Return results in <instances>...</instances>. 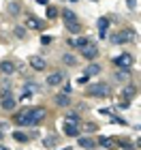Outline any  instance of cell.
<instances>
[{
	"label": "cell",
	"instance_id": "obj_1",
	"mask_svg": "<svg viewBox=\"0 0 141 150\" xmlns=\"http://www.w3.org/2000/svg\"><path fill=\"white\" fill-rule=\"evenodd\" d=\"M43 118H45V110H43V107H28L24 127H36Z\"/></svg>",
	"mask_w": 141,
	"mask_h": 150
},
{
	"label": "cell",
	"instance_id": "obj_2",
	"mask_svg": "<svg viewBox=\"0 0 141 150\" xmlns=\"http://www.w3.org/2000/svg\"><path fill=\"white\" fill-rule=\"evenodd\" d=\"M137 35L133 30H122V32H113V35L109 37V41L113 45H122V43H128V41H135Z\"/></svg>",
	"mask_w": 141,
	"mask_h": 150
},
{
	"label": "cell",
	"instance_id": "obj_3",
	"mask_svg": "<svg viewBox=\"0 0 141 150\" xmlns=\"http://www.w3.org/2000/svg\"><path fill=\"white\" fill-rule=\"evenodd\" d=\"M88 94L90 97H96V99H103V97L109 94V86H107L105 81H96V84H92L88 88Z\"/></svg>",
	"mask_w": 141,
	"mask_h": 150
},
{
	"label": "cell",
	"instance_id": "obj_4",
	"mask_svg": "<svg viewBox=\"0 0 141 150\" xmlns=\"http://www.w3.org/2000/svg\"><path fill=\"white\" fill-rule=\"evenodd\" d=\"M0 105H2V110H15V97L9 92V90H0Z\"/></svg>",
	"mask_w": 141,
	"mask_h": 150
},
{
	"label": "cell",
	"instance_id": "obj_5",
	"mask_svg": "<svg viewBox=\"0 0 141 150\" xmlns=\"http://www.w3.org/2000/svg\"><path fill=\"white\" fill-rule=\"evenodd\" d=\"M135 62V58L130 56V54H122V56H118V58H113V64L120 67V69H128V67Z\"/></svg>",
	"mask_w": 141,
	"mask_h": 150
},
{
	"label": "cell",
	"instance_id": "obj_6",
	"mask_svg": "<svg viewBox=\"0 0 141 150\" xmlns=\"http://www.w3.org/2000/svg\"><path fill=\"white\" fill-rule=\"evenodd\" d=\"M81 56H83V58H88V60H94V58L98 56V47L94 45V43H90V45H86L83 50H81Z\"/></svg>",
	"mask_w": 141,
	"mask_h": 150
},
{
	"label": "cell",
	"instance_id": "obj_7",
	"mask_svg": "<svg viewBox=\"0 0 141 150\" xmlns=\"http://www.w3.org/2000/svg\"><path fill=\"white\" fill-rule=\"evenodd\" d=\"M26 26H28V28H32V30H41V28H45L43 19H39V17H34V15H28V17H26Z\"/></svg>",
	"mask_w": 141,
	"mask_h": 150
},
{
	"label": "cell",
	"instance_id": "obj_8",
	"mask_svg": "<svg viewBox=\"0 0 141 150\" xmlns=\"http://www.w3.org/2000/svg\"><path fill=\"white\" fill-rule=\"evenodd\" d=\"M64 135H69V137H79V135H81V129L77 125H73V122H64Z\"/></svg>",
	"mask_w": 141,
	"mask_h": 150
},
{
	"label": "cell",
	"instance_id": "obj_9",
	"mask_svg": "<svg viewBox=\"0 0 141 150\" xmlns=\"http://www.w3.org/2000/svg\"><path fill=\"white\" fill-rule=\"evenodd\" d=\"M64 81V73L62 71H53L49 77H47V86H60Z\"/></svg>",
	"mask_w": 141,
	"mask_h": 150
},
{
	"label": "cell",
	"instance_id": "obj_10",
	"mask_svg": "<svg viewBox=\"0 0 141 150\" xmlns=\"http://www.w3.org/2000/svg\"><path fill=\"white\" fill-rule=\"evenodd\" d=\"M90 43H92V41L86 39V37H77V39H71V41H69V45H71V47H77V50H83V47L90 45Z\"/></svg>",
	"mask_w": 141,
	"mask_h": 150
},
{
	"label": "cell",
	"instance_id": "obj_11",
	"mask_svg": "<svg viewBox=\"0 0 141 150\" xmlns=\"http://www.w3.org/2000/svg\"><path fill=\"white\" fill-rule=\"evenodd\" d=\"M30 67H32L34 71H43L45 67H47V62H45L43 58H39V56H32V58H30Z\"/></svg>",
	"mask_w": 141,
	"mask_h": 150
},
{
	"label": "cell",
	"instance_id": "obj_12",
	"mask_svg": "<svg viewBox=\"0 0 141 150\" xmlns=\"http://www.w3.org/2000/svg\"><path fill=\"white\" fill-rule=\"evenodd\" d=\"M96 26H98V32H100V37H105V35H107V28H109V17H98Z\"/></svg>",
	"mask_w": 141,
	"mask_h": 150
},
{
	"label": "cell",
	"instance_id": "obj_13",
	"mask_svg": "<svg viewBox=\"0 0 141 150\" xmlns=\"http://www.w3.org/2000/svg\"><path fill=\"white\" fill-rule=\"evenodd\" d=\"M135 94H137V88L133 86V84H128V86L122 90V97H124L126 101H133V99H135Z\"/></svg>",
	"mask_w": 141,
	"mask_h": 150
},
{
	"label": "cell",
	"instance_id": "obj_14",
	"mask_svg": "<svg viewBox=\"0 0 141 150\" xmlns=\"http://www.w3.org/2000/svg\"><path fill=\"white\" fill-rule=\"evenodd\" d=\"M62 19H64V24H73V22H77V15L71 9H62Z\"/></svg>",
	"mask_w": 141,
	"mask_h": 150
},
{
	"label": "cell",
	"instance_id": "obj_15",
	"mask_svg": "<svg viewBox=\"0 0 141 150\" xmlns=\"http://www.w3.org/2000/svg\"><path fill=\"white\" fill-rule=\"evenodd\" d=\"M0 71H2L4 75H11L13 71H15V64H13L11 60H4V62H0Z\"/></svg>",
	"mask_w": 141,
	"mask_h": 150
},
{
	"label": "cell",
	"instance_id": "obj_16",
	"mask_svg": "<svg viewBox=\"0 0 141 150\" xmlns=\"http://www.w3.org/2000/svg\"><path fill=\"white\" fill-rule=\"evenodd\" d=\"M56 103L60 105V107H66V105H69L71 103V97H69V94H58V97H56Z\"/></svg>",
	"mask_w": 141,
	"mask_h": 150
},
{
	"label": "cell",
	"instance_id": "obj_17",
	"mask_svg": "<svg viewBox=\"0 0 141 150\" xmlns=\"http://www.w3.org/2000/svg\"><path fill=\"white\" fill-rule=\"evenodd\" d=\"M77 144L81 148H94V139H90V137H77Z\"/></svg>",
	"mask_w": 141,
	"mask_h": 150
},
{
	"label": "cell",
	"instance_id": "obj_18",
	"mask_svg": "<svg viewBox=\"0 0 141 150\" xmlns=\"http://www.w3.org/2000/svg\"><path fill=\"white\" fill-rule=\"evenodd\" d=\"M62 60H64V64H66V67H75V64H77V58L73 56V54H64Z\"/></svg>",
	"mask_w": 141,
	"mask_h": 150
},
{
	"label": "cell",
	"instance_id": "obj_19",
	"mask_svg": "<svg viewBox=\"0 0 141 150\" xmlns=\"http://www.w3.org/2000/svg\"><path fill=\"white\" fill-rule=\"evenodd\" d=\"M98 144L100 146H105V148H116L118 144H116V139H109V137H100L98 139Z\"/></svg>",
	"mask_w": 141,
	"mask_h": 150
},
{
	"label": "cell",
	"instance_id": "obj_20",
	"mask_svg": "<svg viewBox=\"0 0 141 150\" xmlns=\"http://www.w3.org/2000/svg\"><path fill=\"white\" fill-rule=\"evenodd\" d=\"M100 73V64H90L88 69H86V75L88 77H92V75H98Z\"/></svg>",
	"mask_w": 141,
	"mask_h": 150
},
{
	"label": "cell",
	"instance_id": "obj_21",
	"mask_svg": "<svg viewBox=\"0 0 141 150\" xmlns=\"http://www.w3.org/2000/svg\"><path fill=\"white\" fill-rule=\"evenodd\" d=\"M64 122H73V125H79V114L69 112V116H66V120H64Z\"/></svg>",
	"mask_w": 141,
	"mask_h": 150
},
{
	"label": "cell",
	"instance_id": "obj_22",
	"mask_svg": "<svg viewBox=\"0 0 141 150\" xmlns=\"http://www.w3.org/2000/svg\"><path fill=\"white\" fill-rule=\"evenodd\" d=\"M116 77H118V79H128V77H130V71H128V69H120V71L116 73Z\"/></svg>",
	"mask_w": 141,
	"mask_h": 150
},
{
	"label": "cell",
	"instance_id": "obj_23",
	"mask_svg": "<svg viewBox=\"0 0 141 150\" xmlns=\"http://www.w3.org/2000/svg\"><path fill=\"white\" fill-rule=\"evenodd\" d=\"M19 6H22L19 2H11V4H9V13H11V15H17V13L22 11V9H19Z\"/></svg>",
	"mask_w": 141,
	"mask_h": 150
},
{
	"label": "cell",
	"instance_id": "obj_24",
	"mask_svg": "<svg viewBox=\"0 0 141 150\" xmlns=\"http://www.w3.org/2000/svg\"><path fill=\"white\" fill-rule=\"evenodd\" d=\"M66 28H69L71 32H79V30H81V24H79V22H73V24H66Z\"/></svg>",
	"mask_w": 141,
	"mask_h": 150
},
{
	"label": "cell",
	"instance_id": "obj_25",
	"mask_svg": "<svg viewBox=\"0 0 141 150\" xmlns=\"http://www.w3.org/2000/svg\"><path fill=\"white\" fill-rule=\"evenodd\" d=\"M13 137H15L17 142H28V135L22 133V131H15V133H13Z\"/></svg>",
	"mask_w": 141,
	"mask_h": 150
},
{
	"label": "cell",
	"instance_id": "obj_26",
	"mask_svg": "<svg viewBox=\"0 0 141 150\" xmlns=\"http://www.w3.org/2000/svg\"><path fill=\"white\" fill-rule=\"evenodd\" d=\"M56 15H58V9H56V6H47V17L53 19Z\"/></svg>",
	"mask_w": 141,
	"mask_h": 150
},
{
	"label": "cell",
	"instance_id": "obj_27",
	"mask_svg": "<svg viewBox=\"0 0 141 150\" xmlns=\"http://www.w3.org/2000/svg\"><path fill=\"white\" fill-rule=\"evenodd\" d=\"M43 144L47 148H53V146H56V137H47V139H43Z\"/></svg>",
	"mask_w": 141,
	"mask_h": 150
},
{
	"label": "cell",
	"instance_id": "obj_28",
	"mask_svg": "<svg viewBox=\"0 0 141 150\" xmlns=\"http://www.w3.org/2000/svg\"><path fill=\"white\" fill-rule=\"evenodd\" d=\"M15 37H17V39H24V37H26V30L22 28V26H17V28H15Z\"/></svg>",
	"mask_w": 141,
	"mask_h": 150
},
{
	"label": "cell",
	"instance_id": "obj_29",
	"mask_svg": "<svg viewBox=\"0 0 141 150\" xmlns=\"http://www.w3.org/2000/svg\"><path fill=\"white\" fill-rule=\"evenodd\" d=\"M122 146V150H133L135 148V144H130V142H124V144H120Z\"/></svg>",
	"mask_w": 141,
	"mask_h": 150
},
{
	"label": "cell",
	"instance_id": "obj_30",
	"mask_svg": "<svg viewBox=\"0 0 141 150\" xmlns=\"http://www.w3.org/2000/svg\"><path fill=\"white\" fill-rule=\"evenodd\" d=\"M126 4H128V9H130V11H135V9H137V0H126Z\"/></svg>",
	"mask_w": 141,
	"mask_h": 150
},
{
	"label": "cell",
	"instance_id": "obj_31",
	"mask_svg": "<svg viewBox=\"0 0 141 150\" xmlns=\"http://www.w3.org/2000/svg\"><path fill=\"white\" fill-rule=\"evenodd\" d=\"M96 125H92V122H88V125H86V131H88V133H92V131H96Z\"/></svg>",
	"mask_w": 141,
	"mask_h": 150
},
{
	"label": "cell",
	"instance_id": "obj_32",
	"mask_svg": "<svg viewBox=\"0 0 141 150\" xmlns=\"http://www.w3.org/2000/svg\"><path fill=\"white\" fill-rule=\"evenodd\" d=\"M51 41H53L51 37H41V43H43V45H49V43H51Z\"/></svg>",
	"mask_w": 141,
	"mask_h": 150
},
{
	"label": "cell",
	"instance_id": "obj_33",
	"mask_svg": "<svg viewBox=\"0 0 141 150\" xmlns=\"http://www.w3.org/2000/svg\"><path fill=\"white\" fill-rule=\"evenodd\" d=\"M71 90H73V88H71V84H64V88H62V92H64V94H71Z\"/></svg>",
	"mask_w": 141,
	"mask_h": 150
},
{
	"label": "cell",
	"instance_id": "obj_34",
	"mask_svg": "<svg viewBox=\"0 0 141 150\" xmlns=\"http://www.w3.org/2000/svg\"><path fill=\"white\" fill-rule=\"evenodd\" d=\"M4 137V131H2V129H0V139H2Z\"/></svg>",
	"mask_w": 141,
	"mask_h": 150
},
{
	"label": "cell",
	"instance_id": "obj_35",
	"mask_svg": "<svg viewBox=\"0 0 141 150\" xmlns=\"http://www.w3.org/2000/svg\"><path fill=\"white\" fill-rule=\"evenodd\" d=\"M0 150H9V148H6V146H2V144H0Z\"/></svg>",
	"mask_w": 141,
	"mask_h": 150
},
{
	"label": "cell",
	"instance_id": "obj_36",
	"mask_svg": "<svg viewBox=\"0 0 141 150\" xmlns=\"http://www.w3.org/2000/svg\"><path fill=\"white\" fill-rule=\"evenodd\" d=\"M137 146H139V148H141V139H139V142H137Z\"/></svg>",
	"mask_w": 141,
	"mask_h": 150
}]
</instances>
